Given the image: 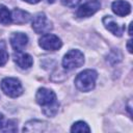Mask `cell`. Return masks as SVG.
Wrapping results in <instances>:
<instances>
[{
  "label": "cell",
  "mask_w": 133,
  "mask_h": 133,
  "mask_svg": "<svg viewBox=\"0 0 133 133\" xmlns=\"http://www.w3.org/2000/svg\"><path fill=\"white\" fill-rule=\"evenodd\" d=\"M0 129L3 132H15V131H17V126L15 125V122L14 121H8Z\"/></svg>",
  "instance_id": "16"
},
{
  "label": "cell",
  "mask_w": 133,
  "mask_h": 133,
  "mask_svg": "<svg viewBox=\"0 0 133 133\" xmlns=\"http://www.w3.org/2000/svg\"><path fill=\"white\" fill-rule=\"evenodd\" d=\"M81 0H61V3L64 5V6H68V7H74L76 6Z\"/></svg>",
  "instance_id": "18"
},
{
  "label": "cell",
  "mask_w": 133,
  "mask_h": 133,
  "mask_svg": "<svg viewBox=\"0 0 133 133\" xmlns=\"http://www.w3.org/2000/svg\"><path fill=\"white\" fill-rule=\"evenodd\" d=\"M14 60L18 64V66L23 70H27L31 68L33 64V58L31 57V55L24 53L22 51H17L14 54Z\"/></svg>",
  "instance_id": "10"
},
{
  "label": "cell",
  "mask_w": 133,
  "mask_h": 133,
  "mask_svg": "<svg viewBox=\"0 0 133 133\" xmlns=\"http://www.w3.org/2000/svg\"><path fill=\"white\" fill-rule=\"evenodd\" d=\"M111 8H112V11L118 17L128 16L130 14V11H131L130 3L125 1V0H116V1L112 2Z\"/></svg>",
  "instance_id": "11"
},
{
  "label": "cell",
  "mask_w": 133,
  "mask_h": 133,
  "mask_svg": "<svg viewBox=\"0 0 133 133\" xmlns=\"http://www.w3.org/2000/svg\"><path fill=\"white\" fill-rule=\"evenodd\" d=\"M100 8H101V3L98 0H92V1L90 0V1L80 5L76 11V15L79 18H88V17L95 15Z\"/></svg>",
  "instance_id": "7"
},
{
  "label": "cell",
  "mask_w": 133,
  "mask_h": 133,
  "mask_svg": "<svg viewBox=\"0 0 133 133\" xmlns=\"http://www.w3.org/2000/svg\"><path fill=\"white\" fill-rule=\"evenodd\" d=\"M47 127V123L43 121H37V119H32L26 123V125L23 128V131L25 132H42L45 131Z\"/></svg>",
  "instance_id": "12"
},
{
  "label": "cell",
  "mask_w": 133,
  "mask_h": 133,
  "mask_svg": "<svg viewBox=\"0 0 133 133\" xmlns=\"http://www.w3.org/2000/svg\"><path fill=\"white\" fill-rule=\"evenodd\" d=\"M0 86H1L2 91L10 98H17L23 94L22 84H21L20 80H18L17 78L6 77V78L2 79Z\"/></svg>",
  "instance_id": "3"
},
{
  "label": "cell",
  "mask_w": 133,
  "mask_h": 133,
  "mask_svg": "<svg viewBox=\"0 0 133 133\" xmlns=\"http://www.w3.org/2000/svg\"><path fill=\"white\" fill-rule=\"evenodd\" d=\"M11 20L14 23L19 25L25 24L30 20V15L25 10H22L20 8H15L11 12Z\"/></svg>",
  "instance_id": "13"
},
{
  "label": "cell",
  "mask_w": 133,
  "mask_h": 133,
  "mask_svg": "<svg viewBox=\"0 0 133 133\" xmlns=\"http://www.w3.org/2000/svg\"><path fill=\"white\" fill-rule=\"evenodd\" d=\"M25 2H28V3H30V4H36V3H38L41 0H24Z\"/></svg>",
  "instance_id": "20"
},
{
  "label": "cell",
  "mask_w": 133,
  "mask_h": 133,
  "mask_svg": "<svg viewBox=\"0 0 133 133\" xmlns=\"http://www.w3.org/2000/svg\"><path fill=\"white\" fill-rule=\"evenodd\" d=\"M11 22H12V20H11V12L8 10V8L5 5L0 4V24L8 25Z\"/></svg>",
  "instance_id": "14"
},
{
  "label": "cell",
  "mask_w": 133,
  "mask_h": 133,
  "mask_svg": "<svg viewBox=\"0 0 133 133\" xmlns=\"http://www.w3.org/2000/svg\"><path fill=\"white\" fill-rule=\"evenodd\" d=\"M39 47L47 51H56L61 48L62 43L61 39L51 33H45L42 35V37L38 41Z\"/></svg>",
  "instance_id": "6"
},
{
  "label": "cell",
  "mask_w": 133,
  "mask_h": 133,
  "mask_svg": "<svg viewBox=\"0 0 133 133\" xmlns=\"http://www.w3.org/2000/svg\"><path fill=\"white\" fill-rule=\"evenodd\" d=\"M71 131L72 132H89L90 129L88 127V125L83 122V121H79V122H76L72 128H71Z\"/></svg>",
  "instance_id": "15"
},
{
  "label": "cell",
  "mask_w": 133,
  "mask_h": 133,
  "mask_svg": "<svg viewBox=\"0 0 133 133\" xmlns=\"http://www.w3.org/2000/svg\"><path fill=\"white\" fill-rule=\"evenodd\" d=\"M3 121H4V116L2 113H0V128L3 126Z\"/></svg>",
  "instance_id": "21"
},
{
  "label": "cell",
  "mask_w": 133,
  "mask_h": 133,
  "mask_svg": "<svg viewBox=\"0 0 133 133\" xmlns=\"http://www.w3.org/2000/svg\"><path fill=\"white\" fill-rule=\"evenodd\" d=\"M35 100L39 106L43 108V113L49 117L54 116L59 107V103L56 99V95L53 90L46 88V87H41L37 89L36 95H35Z\"/></svg>",
  "instance_id": "1"
},
{
  "label": "cell",
  "mask_w": 133,
  "mask_h": 133,
  "mask_svg": "<svg viewBox=\"0 0 133 133\" xmlns=\"http://www.w3.org/2000/svg\"><path fill=\"white\" fill-rule=\"evenodd\" d=\"M131 44H132V41H131V39H129V41H128V43H127V49H128L129 53H132V47H131Z\"/></svg>",
  "instance_id": "19"
},
{
  "label": "cell",
  "mask_w": 133,
  "mask_h": 133,
  "mask_svg": "<svg viewBox=\"0 0 133 133\" xmlns=\"http://www.w3.org/2000/svg\"><path fill=\"white\" fill-rule=\"evenodd\" d=\"M98 78V73L94 70H84L79 73L75 78V85L80 91H90L96 85V80Z\"/></svg>",
  "instance_id": "2"
},
{
  "label": "cell",
  "mask_w": 133,
  "mask_h": 133,
  "mask_svg": "<svg viewBox=\"0 0 133 133\" xmlns=\"http://www.w3.org/2000/svg\"><path fill=\"white\" fill-rule=\"evenodd\" d=\"M47 1H48V2H49V3H53V2H54V1H55V0H47Z\"/></svg>",
  "instance_id": "22"
},
{
  "label": "cell",
  "mask_w": 133,
  "mask_h": 133,
  "mask_svg": "<svg viewBox=\"0 0 133 133\" xmlns=\"http://www.w3.org/2000/svg\"><path fill=\"white\" fill-rule=\"evenodd\" d=\"M83 63H84V55L79 50H70L62 58V66L68 71L78 69Z\"/></svg>",
  "instance_id": "4"
},
{
  "label": "cell",
  "mask_w": 133,
  "mask_h": 133,
  "mask_svg": "<svg viewBox=\"0 0 133 133\" xmlns=\"http://www.w3.org/2000/svg\"><path fill=\"white\" fill-rule=\"evenodd\" d=\"M32 29L36 33H47L52 29V23L44 12H38L33 17Z\"/></svg>",
  "instance_id": "5"
},
{
  "label": "cell",
  "mask_w": 133,
  "mask_h": 133,
  "mask_svg": "<svg viewBox=\"0 0 133 133\" xmlns=\"http://www.w3.org/2000/svg\"><path fill=\"white\" fill-rule=\"evenodd\" d=\"M9 41L15 51H22L28 44V36L23 32H14L10 35Z\"/></svg>",
  "instance_id": "9"
},
{
  "label": "cell",
  "mask_w": 133,
  "mask_h": 133,
  "mask_svg": "<svg viewBox=\"0 0 133 133\" xmlns=\"http://www.w3.org/2000/svg\"><path fill=\"white\" fill-rule=\"evenodd\" d=\"M8 57H9V55H8L7 51L5 50V47L3 45L2 47H0V66L4 65L7 62Z\"/></svg>",
  "instance_id": "17"
},
{
  "label": "cell",
  "mask_w": 133,
  "mask_h": 133,
  "mask_svg": "<svg viewBox=\"0 0 133 133\" xmlns=\"http://www.w3.org/2000/svg\"><path fill=\"white\" fill-rule=\"evenodd\" d=\"M105 28L107 30H109L111 33H113L116 36H122V34L124 33L125 30V25L119 24L114 18H112L111 16H106L103 18L102 20Z\"/></svg>",
  "instance_id": "8"
}]
</instances>
